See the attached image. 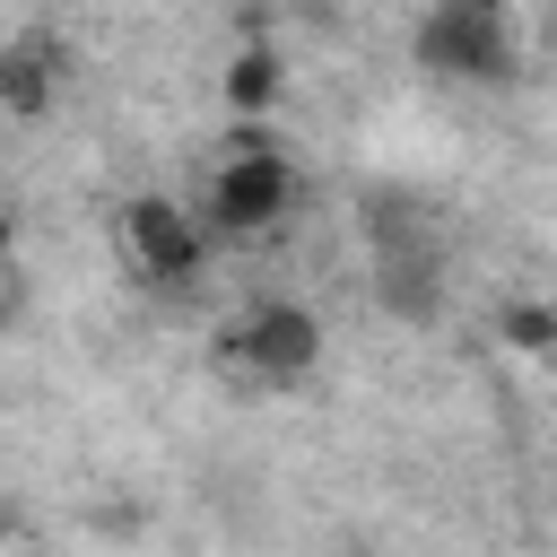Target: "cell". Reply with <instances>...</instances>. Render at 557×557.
Wrapping results in <instances>:
<instances>
[{"label": "cell", "instance_id": "1", "mask_svg": "<svg viewBox=\"0 0 557 557\" xmlns=\"http://www.w3.org/2000/svg\"><path fill=\"white\" fill-rule=\"evenodd\" d=\"M409 61L444 87H513L522 78V35L505 0H426L409 26Z\"/></svg>", "mask_w": 557, "mask_h": 557}, {"label": "cell", "instance_id": "2", "mask_svg": "<svg viewBox=\"0 0 557 557\" xmlns=\"http://www.w3.org/2000/svg\"><path fill=\"white\" fill-rule=\"evenodd\" d=\"M296 200H305V174H296V157H287L261 122L235 131V148L209 165V191H200L209 235H226V244H261V235H278V226L296 218Z\"/></svg>", "mask_w": 557, "mask_h": 557}, {"label": "cell", "instance_id": "3", "mask_svg": "<svg viewBox=\"0 0 557 557\" xmlns=\"http://www.w3.org/2000/svg\"><path fill=\"white\" fill-rule=\"evenodd\" d=\"M366 244H374V305H383L400 331H435L444 305H453L435 226H426L400 191H374V200H366Z\"/></svg>", "mask_w": 557, "mask_h": 557}, {"label": "cell", "instance_id": "4", "mask_svg": "<svg viewBox=\"0 0 557 557\" xmlns=\"http://www.w3.org/2000/svg\"><path fill=\"white\" fill-rule=\"evenodd\" d=\"M218 366H226L235 383H252V392H296V383H313V366H322V322H313V305H296V296H252V305L218 331Z\"/></svg>", "mask_w": 557, "mask_h": 557}, {"label": "cell", "instance_id": "5", "mask_svg": "<svg viewBox=\"0 0 557 557\" xmlns=\"http://www.w3.org/2000/svg\"><path fill=\"white\" fill-rule=\"evenodd\" d=\"M113 244H122V270L139 287H183L200 270V252H209V226L165 191H131L113 209Z\"/></svg>", "mask_w": 557, "mask_h": 557}, {"label": "cell", "instance_id": "6", "mask_svg": "<svg viewBox=\"0 0 557 557\" xmlns=\"http://www.w3.org/2000/svg\"><path fill=\"white\" fill-rule=\"evenodd\" d=\"M52 61H61V52H52V35H35V26H26V35H9V52H0V104H9L17 122H35V113L52 104V78H61Z\"/></svg>", "mask_w": 557, "mask_h": 557}, {"label": "cell", "instance_id": "7", "mask_svg": "<svg viewBox=\"0 0 557 557\" xmlns=\"http://www.w3.org/2000/svg\"><path fill=\"white\" fill-rule=\"evenodd\" d=\"M278 87H287L278 44H244V52H235V70H226V104H235L244 122H261V113L278 104Z\"/></svg>", "mask_w": 557, "mask_h": 557}, {"label": "cell", "instance_id": "8", "mask_svg": "<svg viewBox=\"0 0 557 557\" xmlns=\"http://www.w3.org/2000/svg\"><path fill=\"white\" fill-rule=\"evenodd\" d=\"M505 339L522 357H557V305H505Z\"/></svg>", "mask_w": 557, "mask_h": 557}]
</instances>
